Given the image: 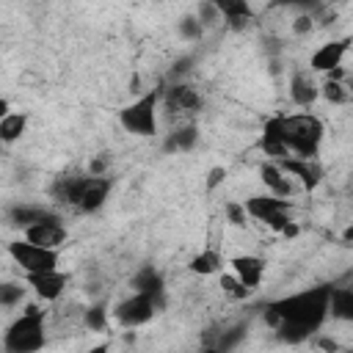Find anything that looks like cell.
<instances>
[{"label": "cell", "instance_id": "25", "mask_svg": "<svg viewBox=\"0 0 353 353\" xmlns=\"http://www.w3.org/2000/svg\"><path fill=\"white\" fill-rule=\"evenodd\" d=\"M50 215H55V212H50L44 207H36V204H17L11 210V221L17 226H22V229L30 226V223H36V221H41V218H50Z\"/></svg>", "mask_w": 353, "mask_h": 353}, {"label": "cell", "instance_id": "3", "mask_svg": "<svg viewBox=\"0 0 353 353\" xmlns=\"http://www.w3.org/2000/svg\"><path fill=\"white\" fill-rule=\"evenodd\" d=\"M44 309H39L36 303L25 306L22 314L3 334V347L11 353H36L44 347Z\"/></svg>", "mask_w": 353, "mask_h": 353}, {"label": "cell", "instance_id": "27", "mask_svg": "<svg viewBox=\"0 0 353 353\" xmlns=\"http://www.w3.org/2000/svg\"><path fill=\"white\" fill-rule=\"evenodd\" d=\"M25 290H28V284H22V281H0V306L11 309V306L22 303Z\"/></svg>", "mask_w": 353, "mask_h": 353}, {"label": "cell", "instance_id": "12", "mask_svg": "<svg viewBox=\"0 0 353 353\" xmlns=\"http://www.w3.org/2000/svg\"><path fill=\"white\" fill-rule=\"evenodd\" d=\"M347 44H350V39H331V41L320 44V47L309 55V72L325 74V72H331L334 66H342V61H345V55H347Z\"/></svg>", "mask_w": 353, "mask_h": 353}, {"label": "cell", "instance_id": "24", "mask_svg": "<svg viewBox=\"0 0 353 353\" xmlns=\"http://www.w3.org/2000/svg\"><path fill=\"white\" fill-rule=\"evenodd\" d=\"M132 290H135V292L160 295V292H165V281H163V276H160L152 265H146V268H141V270L132 276Z\"/></svg>", "mask_w": 353, "mask_h": 353}, {"label": "cell", "instance_id": "9", "mask_svg": "<svg viewBox=\"0 0 353 353\" xmlns=\"http://www.w3.org/2000/svg\"><path fill=\"white\" fill-rule=\"evenodd\" d=\"M22 232H25V240H30L36 245H44V248H61L69 240V232H66V226L61 223L58 215L41 218V221L25 226Z\"/></svg>", "mask_w": 353, "mask_h": 353}, {"label": "cell", "instance_id": "23", "mask_svg": "<svg viewBox=\"0 0 353 353\" xmlns=\"http://www.w3.org/2000/svg\"><path fill=\"white\" fill-rule=\"evenodd\" d=\"M28 132V113H14L8 110L0 119V141L3 143H14Z\"/></svg>", "mask_w": 353, "mask_h": 353}, {"label": "cell", "instance_id": "17", "mask_svg": "<svg viewBox=\"0 0 353 353\" xmlns=\"http://www.w3.org/2000/svg\"><path fill=\"white\" fill-rule=\"evenodd\" d=\"M210 3L218 11V17H223L234 30H243L254 19V8L248 0H210Z\"/></svg>", "mask_w": 353, "mask_h": 353}, {"label": "cell", "instance_id": "19", "mask_svg": "<svg viewBox=\"0 0 353 353\" xmlns=\"http://www.w3.org/2000/svg\"><path fill=\"white\" fill-rule=\"evenodd\" d=\"M80 182H83V174H61V176H55V182L50 188V196L58 204L74 207L77 204V193H80Z\"/></svg>", "mask_w": 353, "mask_h": 353}, {"label": "cell", "instance_id": "33", "mask_svg": "<svg viewBox=\"0 0 353 353\" xmlns=\"http://www.w3.org/2000/svg\"><path fill=\"white\" fill-rule=\"evenodd\" d=\"M223 179H226V168L223 165H212L210 174H207V190H215Z\"/></svg>", "mask_w": 353, "mask_h": 353}, {"label": "cell", "instance_id": "20", "mask_svg": "<svg viewBox=\"0 0 353 353\" xmlns=\"http://www.w3.org/2000/svg\"><path fill=\"white\" fill-rule=\"evenodd\" d=\"M188 270L196 273V276H215V273L223 270V254L215 251V248H204V251L190 256Z\"/></svg>", "mask_w": 353, "mask_h": 353}, {"label": "cell", "instance_id": "11", "mask_svg": "<svg viewBox=\"0 0 353 353\" xmlns=\"http://www.w3.org/2000/svg\"><path fill=\"white\" fill-rule=\"evenodd\" d=\"M276 163L281 165V171L287 176H298L306 190H314L323 182V165L317 163V157H295V154H290V157H281Z\"/></svg>", "mask_w": 353, "mask_h": 353}, {"label": "cell", "instance_id": "14", "mask_svg": "<svg viewBox=\"0 0 353 353\" xmlns=\"http://www.w3.org/2000/svg\"><path fill=\"white\" fill-rule=\"evenodd\" d=\"M229 268H232L234 279L243 287H248L251 292L262 284V276H265V259L262 256H256V254H237V256L229 259Z\"/></svg>", "mask_w": 353, "mask_h": 353}, {"label": "cell", "instance_id": "7", "mask_svg": "<svg viewBox=\"0 0 353 353\" xmlns=\"http://www.w3.org/2000/svg\"><path fill=\"white\" fill-rule=\"evenodd\" d=\"M160 309H163V292H160V295L132 292L130 298H124V301L113 309V317H116L119 325H124V328H138V325L149 323Z\"/></svg>", "mask_w": 353, "mask_h": 353}, {"label": "cell", "instance_id": "32", "mask_svg": "<svg viewBox=\"0 0 353 353\" xmlns=\"http://www.w3.org/2000/svg\"><path fill=\"white\" fill-rule=\"evenodd\" d=\"M312 28H314V17H312V14H298V17L292 19V33H298V36L312 33Z\"/></svg>", "mask_w": 353, "mask_h": 353}, {"label": "cell", "instance_id": "31", "mask_svg": "<svg viewBox=\"0 0 353 353\" xmlns=\"http://www.w3.org/2000/svg\"><path fill=\"white\" fill-rule=\"evenodd\" d=\"M179 33H182L185 39H201L204 25L199 22V17H185V19L179 22Z\"/></svg>", "mask_w": 353, "mask_h": 353}, {"label": "cell", "instance_id": "36", "mask_svg": "<svg viewBox=\"0 0 353 353\" xmlns=\"http://www.w3.org/2000/svg\"><path fill=\"white\" fill-rule=\"evenodd\" d=\"M8 110H11V105H8V99H6V97H0V119H3V116H6Z\"/></svg>", "mask_w": 353, "mask_h": 353}, {"label": "cell", "instance_id": "4", "mask_svg": "<svg viewBox=\"0 0 353 353\" xmlns=\"http://www.w3.org/2000/svg\"><path fill=\"white\" fill-rule=\"evenodd\" d=\"M163 102V88H149L130 105L119 110V124L124 132L138 135V138H152L157 132V108Z\"/></svg>", "mask_w": 353, "mask_h": 353}, {"label": "cell", "instance_id": "30", "mask_svg": "<svg viewBox=\"0 0 353 353\" xmlns=\"http://www.w3.org/2000/svg\"><path fill=\"white\" fill-rule=\"evenodd\" d=\"M223 212H226V221H229L232 226H245V223H248V212H245L243 201H226Z\"/></svg>", "mask_w": 353, "mask_h": 353}, {"label": "cell", "instance_id": "1", "mask_svg": "<svg viewBox=\"0 0 353 353\" xmlns=\"http://www.w3.org/2000/svg\"><path fill=\"white\" fill-rule=\"evenodd\" d=\"M328 295H331V284H320L287 298H276L265 306V323L279 334V339L298 345L325 323Z\"/></svg>", "mask_w": 353, "mask_h": 353}, {"label": "cell", "instance_id": "28", "mask_svg": "<svg viewBox=\"0 0 353 353\" xmlns=\"http://www.w3.org/2000/svg\"><path fill=\"white\" fill-rule=\"evenodd\" d=\"M83 320H85L88 331H105V325H108V306H105V303H94V306H88Z\"/></svg>", "mask_w": 353, "mask_h": 353}, {"label": "cell", "instance_id": "26", "mask_svg": "<svg viewBox=\"0 0 353 353\" xmlns=\"http://www.w3.org/2000/svg\"><path fill=\"white\" fill-rule=\"evenodd\" d=\"M320 97L328 105H347L350 102V85L345 80H325L320 85Z\"/></svg>", "mask_w": 353, "mask_h": 353}, {"label": "cell", "instance_id": "5", "mask_svg": "<svg viewBox=\"0 0 353 353\" xmlns=\"http://www.w3.org/2000/svg\"><path fill=\"white\" fill-rule=\"evenodd\" d=\"M8 256L14 259V265H19L22 273H41V270H55L58 268L61 251L36 245V243L22 237V240L8 243Z\"/></svg>", "mask_w": 353, "mask_h": 353}, {"label": "cell", "instance_id": "34", "mask_svg": "<svg viewBox=\"0 0 353 353\" xmlns=\"http://www.w3.org/2000/svg\"><path fill=\"white\" fill-rule=\"evenodd\" d=\"M276 3H281V6H309L314 0H276Z\"/></svg>", "mask_w": 353, "mask_h": 353}, {"label": "cell", "instance_id": "16", "mask_svg": "<svg viewBox=\"0 0 353 353\" xmlns=\"http://www.w3.org/2000/svg\"><path fill=\"white\" fill-rule=\"evenodd\" d=\"M287 91H290L292 105H298V108H312L320 99V85L312 77V72H292Z\"/></svg>", "mask_w": 353, "mask_h": 353}, {"label": "cell", "instance_id": "35", "mask_svg": "<svg viewBox=\"0 0 353 353\" xmlns=\"http://www.w3.org/2000/svg\"><path fill=\"white\" fill-rule=\"evenodd\" d=\"M320 345H323L325 350H339V345H336L334 339H320Z\"/></svg>", "mask_w": 353, "mask_h": 353}, {"label": "cell", "instance_id": "18", "mask_svg": "<svg viewBox=\"0 0 353 353\" xmlns=\"http://www.w3.org/2000/svg\"><path fill=\"white\" fill-rule=\"evenodd\" d=\"M259 179L265 182V188L273 193V196H290L292 193V185H290V176L281 171V165L276 160H265L259 165Z\"/></svg>", "mask_w": 353, "mask_h": 353}, {"label": "cell", "instance_id": "2", "mask_svg": "<svg viewBox=\"0 0 353 353\" xmlns=\"http://www.w3.org/2000/svg\"><path fill=\"white\" fill-rule=\"evenodd\" d=\"M281 135L295 157H317L325 135V124L314 113H281Z\"/></svg>", "mask_w": 353, "mask_h": 353}, {"label": "cell", "instance_id": "21", "mask_svg": "<svg viewBox=\"0 0 353 353\" xmlns=\"http://www.w3.org/2000/svg\"><path fill=\"white\" fill-rule=\"evenodd\" d=\"M199 141V127L196 124H185V127H176L165 135L163 141V149L165 152H190Z\"/></svg>", "mask_w": 353, "mask_h": 353}, {"label": "cell", "instance_id": "10", "mask_svg": "<svg viewBox=\"0 0 353 353\" xmlns=\"http://www.w3.org/2000/svg\"><path fill=\"white\" fill-rule=\"evenodd\" d=\"M25 284L36 292L41 301H58L69 284V273L63 270H41V273H25Z\"/></svg>", "mask_w": 353, "mask_h": 353}, {"label": "cell", "instance_id": "8", "mask_svg": "<svg viewBox=\"0 0 353 353\" xmlns=\"http://www.w3.org/2000/svg\"><path fill=\"white\" fill-rule=\"evenodd\" d=\"M113 188V179L108 174H83V182H80V193H77V210L80 212H97L105 201H108V193Z\"/></svg>", "mask_w": 353, "mask_h": 353}, {"label": "cell", "instance_id": "6", "mask_svg": "<svg viewBox=\"0 0 353 353\" xmlns=\"http://www.w3.org/2000/svg\"><path fill=\"white\" fill-rule=\"evenodd\" d=\"M243 207H245L248 218L262 221V223L270 226L273 232H281V229L292 221V215H290L292 201H290L287 196H273V193H270V196H251V199L243 201Z\"/></svg>", "mask_w": 353, "mask_h": 353}, {"label": "cell", "instance_id": "13", "mask_svg": "<svg viewBox=\"0 0 353 353\" xmlns=\"http://www.w3.org/2000/svg\"><path fill=\"white\" fill-rule=\"evenodd\" d=\"M163 102L168 110H176V113H199L204 105L199 88H193L190 83H174L163 88Z\"/></svg>", "mask_w": 353, "mask_h": 353}, {"label": "cell", "instance_id": "22", "mask_svg": "<svg viewBox=\"0 0 353 353\" xmlns=\"http://www.w3.org/2000/svg\"><path fill=\"white\" fill-rule=\"evenodd\" d=\"M328 314L336 320H353V287H331Z\"/></svg>", "mask_w": 353, "mask_h": 353}, {"label": "cell", "instance_id": "15", "mask_svg": "<svg viewBox=\"0 0 353 353\" xmlns=\"http://www.w3.org/2000/svg\"><path fill=\"white\" fill-rule=\"evenodd\" d=\"M256 146H259V152H265L270 160L290 157V149H287L284 135H281V113L265 119V127H262V135H259Z\"/></svg>", "mask_w": 353, "mask_h": 353}, {"label": "cell", "instance_id": "29", "mask_svg": "<svg viewBox=\"0 0 353 353\" xmlns=\"http://www.w3.org/2000/svg\"><path fill=\"white\" fill-rule=\"evenodd\" d=\"M221 290L226 292V295H232V298H248L251 295V290L248 287H243L237 279H234V273H221Z\"/></svg>", "mask_w": 353, "mask_h": 353}]
</instances>
